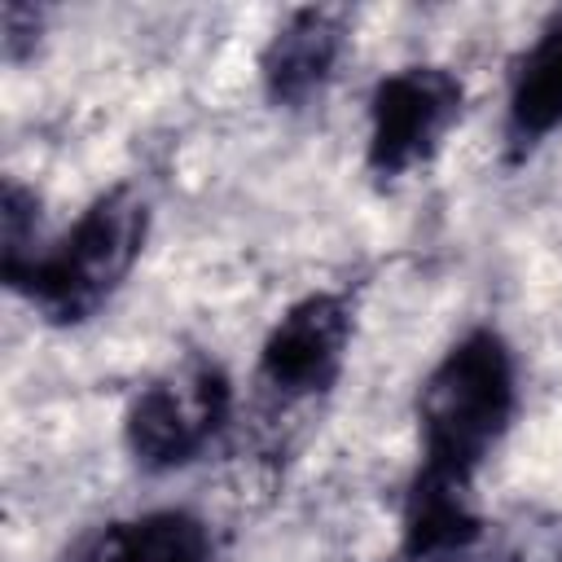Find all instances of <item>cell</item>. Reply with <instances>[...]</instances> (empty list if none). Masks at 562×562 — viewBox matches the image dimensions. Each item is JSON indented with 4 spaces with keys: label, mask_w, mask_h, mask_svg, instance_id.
<instances>
[{
    "label": "cell",
    "mask_w": 562,
    "mask_h": 562,
    "mask_svg": "<svg viewBox=\"0 0 562 562\" xmlns=\"http://www.w3.org/2000/svg\"><path fill=\"white\" fill-rule=\"evenodd\" d=\"M518 413V369L509 342L479 325L457 338L417 391V474L474 487L483 461L501 448Z\"/></svg>",
    "instance_id": "cell-1"
},
{
    "label": "cell",
    "mask_w": 562,
    "mask_h": 562,
    "mask_svg": "<svg viewBox=\"0 0 562 562\" xmlns=\"http://www.w3.org/2000/svg\"><path fill=\"white\" fill-rule=\"evenodd\" d=\"M149 237V202L132 184H114L83 206V215L31 259L0 268L4 285L22 294L48 325L92 321L132 277Z\"/></svg>",
    "instance_id": "cell-2"
},
{
    "label": "cell",
    "mask_w": 562,
    "mask_h": 562,
    "mask_svg": "<svg viewBox=\"0 0 562 562\" xmlns=\"http://www.w3.org/2000/svg\"><path fill=\"white\" fill-rule=\"evenodd\" d=\"M233 417V382L206 356L149 378L123 413V448L145 474H171L198 461Z\"/></svg>",
    "instance_id": "cell-3"
},
{
    "label": "cell",
    "mask_w": 562,
    "mask_h": 562,
    "mask_svg": "<svg viewBox=\"0 0 562 562\" xmlns=\"http://www.w3.org/2000/svg\"><path fill=\"white\" fill-rule=\"evenodd\" d=\"M465 88L448 66H400L378 79L369 97V140L364 167L378 180H400L413 167L430 162L443 149V136L457 127Z\"/></svg>",
    "instance_id": "cell-4"
},
{
    "label": "cell",
    "mask_w": 562,
    "mask_h": 562,
    "mask_svg": "<svg viewBox=\"0 0 562 562\" xmlns=\"http://www.w3.org/2000/svg\"><path fill=\"white\" fill-rule=\"evenodd\" d=\"M351 334H356V316L347 294L334 290L303 294L272 321L259 347L255 382L277 404L316 400L338 382L351 351Z\"/></svg>",
    "instance_id": "cell-5"
},
{
    "label": "cell",
    "mask_w": 562,
    "mask_h": 562,
    "mask_svg": "<svg viewBox=\"0 0 562 562\" xmlns=\"http://www.w3.org/2000/svg\"><path fill=\"white\" fill-rule=\"evenodd\" d=\"M342 53H347V13L342 9H325V4L294 9L259 53L263 97L281 110H299V105L316 101L329 88V79L338 75Z\"/></svg>",
    "instance_id": "cell-6"
},
{
    "label": "cell",
    "mask_w": 562,
    "mask_h": 562,
    "mask_svg": "<svg viewBox=\"0 0 562 562\" xmlns=\"http://www.w3.org/2000/svg\"><path fill=\"white\" fill-rule=\"evenodd\" d=\"M562 127V9L544 18L514 66L505 97V158L522 162Z\"/></svg>",
    "instance_id": "cell-7"
},
{
    "label": "cell",
    "mask_w": 562,
    "mask_h": 562,
    "mask_svg": "<svg viewBox=\"0 0 562 562\" xmlns=\"http://www.w3.org/2000/svg\"><path fill=\"white\" fill-rule=\"evenodd\" d=\"M215 544L198 514L149 509L88 536L70 562H211Z\"/></svg>",
    "instance_id": "cell-8"
},
{
    "label": "cell",
    "mask_w": 562,
    "mask_h": 562,
    "mask_svg": "<svg viewBox=\"0 0 562 562\" xmlns=\"http://www.w3.org/2000/svg\"><path fill=\"white\" fill-rule=\"evenodd\" d=\"M0 35H4V57L18 61V57H22V40L31 44V35H40V9L9 0V4L0 9Z\"/></svg>",
    "instance_id": "cell-9"
}]
</instances>
